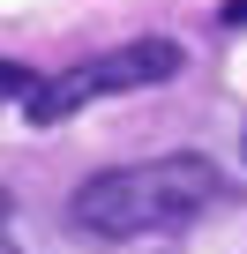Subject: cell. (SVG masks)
Masks as SVG:
<instances>
[{
    "mask_svg": "<svg viewBox=\"0 0 247 254\" xmlns=\"http://www.w3.org/2000/svg\"><path fill=\"white\" fill-rule=\"evenodd\" d=\"M240 157H247V135H240Z\"/></svg>",
    "mask_w": 247,
    "mask_h": 254,
    "instance_id": "52a82bcc",
    "label": "cell"
},
{
    "mask_svg": "<svg viewBox=\"0 0 247 254\" xmlns=\"http://www.w3.org/2000/svg\"><path fill=\"white\" fill-rule=\"evenodd\" d=\"M217 202V165L180 150V157H143V165H112L75 187L68 217L90 239H150L172 224H195Z\"/></svg>",
    "mask_w": 247,
    "mask_h": 254,
    "instance_id": "6da1fadb",
    "label": "cell"
},
{
    "mask_svg": "<svg viewBox=\"0 0 247 254\" xmlns=\"http://www.w3.org/2000/svg\"><path fill=\"white\" fill-rule=\"evenodd\" d=\"M8 209H15V202H8V187H0V224H8Z\"/></svg>",
    "mask_w": 247,
    "mask_h": 254,
    "instance_id": "5b68a950",
    "label": "cell"
},
{
    "mask_svg": "<svg viewBox=\"0 0 247 254\" xmlns=\"http://www.w3.org/2000/svg\"><path fill=\"white\" fill-rule=\"evenodd\" d=\"M0 254H15V247H8V239H0Z\"/></svg>",
    "mask_w": 247,
    "mask_h": 254,
    "instance_id": "8992f818",
    "label": "cell"
},
{
    "mask_svg": "<svg viewBox=\"0 0 247 254\" xmlns=\"http://www.w3.org/2000/svg\"><path fill=\"white\" fill-rule=\"evenodd\" d=\"M180 75V45L172 38H135V45H112L97 60L75 67L82 97H120V90H150V82H172Z\"/></svg>",
    "mask_w": 247,
    "mask_h": 254,
    "instance_id": "7a4b0ae2",
    "label": "cell"
},
{
    "mask_svg": "<svg viewBox=\"0 0 247 254\" xmlns=\"http://www.w3.org/2000/svg\"><path fill=\"white\" fill-rule=\"evenodd\" d=\"M30 90H38V82H30L23 67H8V60H0V97H30Z\"/></svg>",
    "mask_w": 247,
    "mask_h": 254,
    "instance_id": "3957f363",
    "label": "cell"
},
{
    "mask_svg": "<svg viewBox=\"0 0 247 254\" xmlns=\"http://www.w3.org/2000/svg\"><path fill=\"white\" fill-rule=\"evenodd\" d=\"M225 30H247V0H225V15H217Z\"/></svg>",
    "mask_w": 247,
    "mask_h": 254,
    "instance_id": "277c9868",
    "label": "cell"
}]
</instances>
